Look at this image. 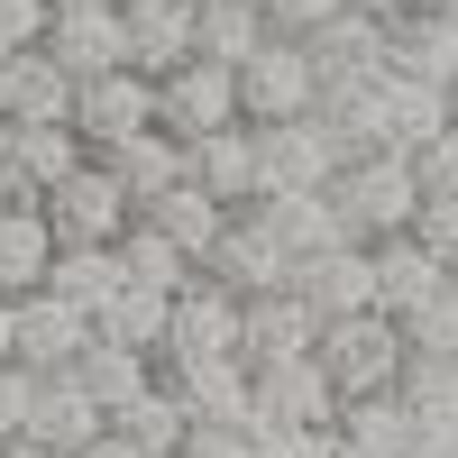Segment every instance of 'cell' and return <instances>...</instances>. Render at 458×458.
Returning a JSON list of instances; mask_svg holds the SVG:
<instances>
[{"instance_id":"cell-1","label":"cell","mask_w":458,"mask_h":458,"mask_svg":"<svg viewBox=\"0 0 458 458\" xmlns=\"http://www.w3.org/2000/svg\"><path fill=\"white\" fill-rule=\"evenodd\" d=\"M321 202L339 211V239H358V248L403 239L412 211H422V193H412V165H403V157H386V147H376V157H358V165H339Z\"/></svg>"},{"instance_id":"cell-2","label":"cell","mask_w":458,"mask_h":458,"mask_svg":"<svg viewBox=\"0 0 458 458\" xmlns=\"http://www.w3.org/2000/svg\"><path fill=\"white\" fill-rule=\"evenodd\" d=\"M312 367L330 376L339 403L394 394V376H403V330H394L386 312H339V321H321V339H312Z\"/></svg>"},{"instance_id":"cell-3","label":"cell","mask_w":458,"mask_h":458,"mask_svg":"<svg viewBox=\"0 0 458 458\" xmlns=\"http://www.w3.org/2000/svg\"><path fill=\"white\" fill-rule=\"evenodd\" d=\"M321 73L293 37H266V47L239 64V129H276V120H312Z\"/></svg>"},{"instance_id":"cell-4","label":"cell","mask_w":458,"mask_h":458,"mask_svg":"<svg viewBox=\"0 0 458 458\" xmlns=\"http://www.w3.org/2000/svg\"><path fill=\"white\" fill-rule=\"evenodd\" d=\"M157 129H165L174 147L239 129V73H229V64H202V55H183L174 73H157Z\"/></svg>"},{"instance_id":"cell-5","label":"cell","mask_w":458,"mask_h":458,"mask_svg":"<svg viewBox=\"0 0 458 458\" xmlns=\"http://www.w3.org/2000/svg\"><path fill=\"white\" fill-rule=\"evenodd\" d=\"M37 220H47V239H55V248H120V229H129L138 211L120 202V183H110V174L83 157L47 202H37Z\"/></svg>"},{"instance_id":"cell-6","label":"cell","mask_w":458,"mask_h":458,"mask_svg":"<svg viewBox=\"0 0 458 458\" xmlns=\"http://www.w3.org/2000/svg\"><path fill=\"white\" fill-rule=\"evenodd\" d=\"M157 129V83L147 73H92V83H73V138H83V157H110V147H129Z\"/></svg>"},{"instance_id":"cell-7","label":"cell","mask_w":458,"mask_h":458,"mask_svg":"<svg viewBox=\"0 0 458 458\" xmlns=\"http://www.w3.org/2000/svg\"><path fill=\"white\" fill-rule=\"evenodd\" d=\"M330 422H339V394L312 358L248 367V431H330Z\"/></svg>"},{"instance_id":"cell-8","label":"cell","mask_w":458,"mask_h":458,"mask_svg":"<svg viewBox=\"0 0 458 458\" xmlns=\"http://www.w3.org/2000/svg\"><path fill=\"white\" fill-rule=\"evenodd\" d=\"M202 358H239V302H229L220 284L193 276V284L165 302V358H157V376L202 367Z\"/></svg>"},{"instance_id":"cell-9","label":"cell","mask_w":458,"mask_h":458,"mask_svg":"<svg viewBox=\"0 0 458 458\" xmlns=\"http://www.w3.org/2000/svg\"><path fill=\"white\" fill-rule=\"evenodd\" d=\"M248 147H257V202H276V193H330V174H339V157L321 147L312 120L248 129Z\"/></svg>"},{"instance_id":"cell-10","label":"cell","mask_w":458,"mask_h":458,"mask_svg":"<svg viewBox=\"0 0 458 458\" xmlns=\"http://www.w3.org/2000/svg\"><path fill=\"white\" fill-rule=\"evenodd\" d=\"M312 339H321V312H312V302H302L293 284H284V293L239 302V367H284V358H312Z\"/></svg>"},{"instance_id":"cell-11","label":"cell","mask_w":458,"mask_h":458,"mask_svg":"<svg viewBox=\"0 0 458 458\" xmlns=\"http://www.w3.org/2000/svg\"><path fill=\"white\" fill-rule=\"evenodd\" d=\"M202 284H220L229 302H257V293H284L293 266H284V248L266 239L257 220H229L220 239H211V257H202Z\"/></svg>"},{"instance_id":"cell-12","label":"cell","mask_w":458,"mask_h":458,"mask_svg":"<svg viewBox=\"0 0 458 458\" xmlns=\"http://www.w3.org/2000/svg\"><path fill=\"white\" fill-rule=\"evenodd\" d=\"M37 55H47L64 83H92V73H120L129 64V28H120V10H55Z\"/></svg>"},{"instance_id":"cell-13","label":"cell","mask_w":458,"mask_h":458,"mask_svg":"<svg viewBox=\"0 0 458 458\" xmlns=\"http://www.w3.org/2000/svg\"><path fill=\"white\" fill-rule=\"evenodd\" d=\"M83 349H92V321L83 312H64V302H47V293L19 302V349H10V367H28L37 386H47V376H73Z\"/></svg>"},{"instance_id":"cell-14","label":"cell","mask_w":458,"mask_h":458,"mask_svg":"<svg viewBox=\"0 0 458 458\" xmlns=\"http://www.w3.org/2000/svg\"><path fill=\"white\" fill-rule=\"evenodd\" d=\"M165 394L183 403L193 431H248V367L239 358H202V367H174Z\"/></svg>"},{"instance_id":"cell-15","label":"cell","mask_w":458,"mask_h":458,"mask_svg":"<svg viewBox=\"0 0 458 458\" xmlns=\"http://www.w3.org/2000/svg\"><path fill=\"white\" fill-rule=\"evenodd\" d=\"M183 183H193L202 202H220L229 220H239V211L257 202V147H248V129L193 138V147H183Z\"/></svg>"},{"instance_id":"cell-16","label":"cell","mask_w":458,"mask_h":458,"mask_svg":"<svg viewBox=\"0 0 458 458\" xmlns=\"http://www.w3.org/2000/svg\"><path fill=\"white\" fill-rule=\"evenodd\" d=\"M449 120H458V101H449V92L403 83V73H386V83H376V147H386V157H412V147H431Z\"/></svg>"},{"instance_id":"cell-17","label":"cell","mask_w":458,"mask_h":458,"mask_svg":"<svg viewBox=\"0 0 458 458\" xmlns=\"http://www.w3.org/2000/svg\"><path fill=\"white\" fill-rule=\"evenodd\" d=\"M101 431H110V422L83 403V386H73V376H47V386H37V403H28V431H19V440L47 449V458H83Z\"/></svg>"},{"instance_id":"cell-18","label":"cell","mask_w":458,"mask_h":458,"mask_svg":"<svg viewBox=\"0 0 458 458\" xmlns=\"http://www.w3.org/2000/svg\"><path fill=\"white\" fill-rule=\"evenodd\" d=\"M386 73H403V83H431V92H458V28L412 10L386 28Z\"/></svg>"},{"instance_id":"cell-19","label":"cell","mask_w":458,"mask_h":458,"mask_svg":"<svg viewBox=\"0 0 458 458\" xmlns=\"http://www.w3.org/2000/svg\"><path fill=\"white\" fill-rule=\"evenodd\" d=\"M302 55H312L321 83H358V73H386V19H367V10H339L330 28L312 37H293Z\"/></svg>"},{"instance_id":"cell-20","label":"cell","mask_w":458,"mask_h":458,"mask_svg":"<svg viewBox=\"0 0 458 458\" xmlns=\"http://www.w3.org/2000/svg\"><path fill=\"white\" fill-rule=\"evenodd\" d=\"M239 220H257L266 239L284 248V266H293V257H321V248H358V239H339V211H330L321 193H276V202H248Z\"/></svg>"},{"instance_id":"cell-21","label":"cell","mask_w":458,"mask_h":458,"mask_svg":"<svg viewBox=\"0 0 458 458\" xmlns=\"http://www.w3.org/2000/svg\"><path fill=\"white\" fill-rule=\"evenodd\" d=\"M293 293L312 302L321 321H339V312H376L367 248H321V257H293Z\"/></svg>"},{"instance_id":"cell-22","label":"cell","mask_w":458,"mask_h":458,"mask_svg":"<svg viewBox=\"0 0 458 458\" xmlns=\"http://www.w3.org/2000/svg\"><path fill=\"white\" fill-rule=\"evenodd\" d=\"M92 165L120 183L129 211H147V202H165L174 183H183V147H174L165 129H147V138H129V147H110V157H92Z\"/></svg>"},{"instance_id":"cell-23","label":"cell","mask_w":458,"mask_h":458,"mask_svg":"<svg viewBox=\"0 0 458 458\" xmlns=\"http://www.w3.org/2000/svg\"><path fill=\"white\" fill-rule=\"evenodd\" d=\"M367 284H376V312L403 321V312H422V302H431L449 276H440V266L412 248V239H376V248H367Z\"/></svg>"},{"instance_id":"cell-24","label":"cell","mask_w":458,"mask_h":458,"mask_svg":"<svg viewBox=\"0 0 458 458\" xmlns=\"http://www.w3.org/2000/svg\"><path fill=\"white\" fill-rule=\"evenodd\" d=\"M0 129H73V83L37 47L10 55V110H0Z\"/></svg>"},{"instance_id":"cell-25","label":"cell","mask_w":458,"mask_h":458,"mask_svg":"<svg viewBox=\"0 0 458 458\" xmlns=\"http://www.w3.org/2000/svg\"><path fill=\"white\" fill-rule=\"evenodd\" d=\"M138 220L157 229V239H165V248H174L183 266H193V276H202V257H211V239L229 229V211H220V202H202L193 183H174V193H165V202H147Z\"/></svg>"},{"instance_id":"cell-26","label":"cell","mask_w":458,"mask_h":458,"mask_svg":"<svg viewBox=\"0 0 458 458\" xmlns=\"http://www.w3.org/2000/svg\"><path fill=\"white\" fill-rule=\"evenodd\" d=\"M120 28H129V73H147V83L193 55V0H174V10H120Z\"/></svg>"},{"instance_id":"cell-27","label":"cell","mask_w":458,"mask_h":458,"mask_svg":"<svg viewBox=\"0 0 458 458\" xmlns=\"http://www.w3.org/2000/svg\"><path fill=\"white\" fill-rule=\"evenodd\" d=\"M330 440L339 449H358V458H412V412L394 403V394H367V403H339V422H330Z\"/></svg>"},{"instance_id":"cell-28","label":"cell","mask_w":458,"mask_h":458,"mask_svg":"<svg viewBox=\"0 0 458 458\" xmlns=\"http://www.w3.org/2000/svg\"><path fill=\"white\" fill-rule=\"evenodd\" d=\"M47 266H55L47 220H37V211H0V302L47 293Z\"/></svg>"},{"instance_id":"cell-29","label":"cell","mask_w":458,"mask_h":458,"mask_svg":"<svg viewBox=\"0 0 458 458\" xmlns=\"http://www.w3.org/2000/svg\"><path fill=\"white\" fill-rule=\"evenodd\" d=\"M73 386H83V403L110 422V412H129L147 386H157V367H147V358H129V349H101V339H92V349L73 358Z\"/></svg>"},{"instance_id":"cell-30","label":"cell","mask_w":458,"mask_h":458,"mask_svg":"<svg viewBox=\"0 0 458 458\" xmlns=\"http://www.w3.org/2000/svg\"><path fill=\"white\" fill-rule=\"evenodd\" d=\"M92 339H101V349H129V358H147V367H157V358H165V302L120 284V293H110L101 312H92Z\"/></svg>"},{"instance_id":"cell-31","label":"cell","mask_w":458,"mask_h":458,"mask_svg":"<svg viewBox=\"0 0 458 458\" xmlns=\"http://www.w3.org/2000/svg\"><path fill=\"white\" fill-rule=\"evenodd\" d=\"M120 293V257L110 248H55V266H47V302H64V312H101V302Z\"/></svg>"},{"instance_id":"cell-32","label":"cell","mask_w":458,"mask_h":458,"mask_svg":"<svg viewBox=\"0 0 458 458\" xmlns=\"http://www.w3.org/2000/svg\"><path fill=\"white\" fill-rule=\"evenodd\" d=\"M110 257H120V284H129V293H157V302H174L183 284H193V266H183V257L157 239V229H147V220H129Z\"/></svg>"},{"instance_id":"cell-33","label":"cell","mask_w":458,"mask_h":458,"mask_svg":"<svg viewBox=\"0 0 458 458\" xmlns=\"http://www.w3.org/2000/svg\"><path fill=\"white\" fill-rule=\"evenodd\" d=\"M110 431H120V440H129L138 458H174L193 422H183V403L165 394V376H157V386H147V394H138L129 412H110Z\"/></svg>"},{"instance_id":"cell-34","label":"cell","mask_w":458,"mask_h":458,"mask_svg":"<svg viewBox=\"0 0 458 458\" xmlns=\"http://www.w3.org/2000/svg\"><path fill=\"white\" fill-rule=\"evenodd\" d=\"M394 403L412 412V431H440V422H458V358H403V376H394Z\"/></svg>"},{"instance_id":"cell-35","label":"cell","mask_w":458,"mask_h":458,"mask_svg":"<svg viewBox=\"0 0 458 458\" xmlns=\"http://www.w3.org/2000/svg\"><path fill=\"white\" fill-rule=\"evenodd\" d=\"M257 47H266V19H248V10H211V0H193V55H202V64H229V73H239Z\"/></svg>"},{"instance_id":"cell-36","label":"cell","mask_w":458,"mask_h":458,"mask_svg":"<svg viewBox=\"0 0 458 458\" xmlns=\"http://www.w3.org/2000/svg\"><path fill=\"white\" fill-rule=\"evenodd\" d=\"M394 330H403V358H458V302L449 293H431L422 312H403Z\"/></svg>"},{"instance_id":"cell-37","label":"cell","mask_w":458,"mask_h":458,"mask_svg":"<svg viewBox=\"0 0 458 458\" xmlns=\"http://www.w3.org/2000/svg\"><path fill=\"white\" fill-rule=\"evenodd\" d=\"M412 193H422V202H458V120L431 138V147H412Z\"/></svg>"},{"instance_id":"cell-38","label":"cell","mask_w":458,"mask_h":458,"mask_svg":"<svg viewBox=\"0 0 458 458\" xmlns=\"http://www.w3.org/2000/svg\"><path fill=\"white\" fill-rule=\"evenodd\" d=\"M403 239H412V248H422V257L440 266V276H449V266H458V202H422Z\"/></svg>"},{"instance_id":"cell-39","label":"cell","mask_w":458,"mask_h":458,"mask_svg":"<svg viewBox=\"0 0 458 458\" xmlns=\"http://www.w3.org/2000/svg\"><path fill=\"white\" fill-rule=\"evenodd\" d=\"M47 19H55V0H0V55L47 47Z\"/></svg>"},{"instance_id":"cell-40","label":"cell","mask_w":458,"mask_h":458,"mask_svg":"<svg viewBox=\"0 0 458 458\" xmlns=\"http://www.w3.org/2000/svg\"><path fill=\"white\" fill-rule=\"evenodd\" d=\"M339 10H349V0H266V37H312Z\"/></svg>"},{"instance_id":"cell-41","label":"cell","mask_w":458,"mask_h":458,"mask_svg":"<svg viewBox=\"0 0 458 458\" xmlns=\"http://www.w3.org/2000/svg\"><path fill=\"white\" fill-rule=\"evenodd\" d=\"M28 403H37V376L28 367H0V449L28 431Z\"/></svg>"},{"instance_id":"cell-42","label":"cell","mask_w":458,"mask_h":458,"mask_svg":"<svg viewBox=\"0 0 458 458\" xmlns=\"http://www.w3.org/2000/svg\"><path fill=\"white\" fill-rule=\"evenodd\" d=\"M248 449L257 458H339L330 431H248Z\"/></svg>"},{"instance_id":"cell-43","label":"cell","mask_w":458,"mask_h":458,"mask_svg":"<svg viewBox=\"0 0 458 458\" xmlns=\"http://www.w3.org/2000/svg\"><path fill=\"white\" fill-rule=\"evenodd\" d=\"M174 458H257V449H248V431H183Z\"/></svg>"},{"instance_id":"cell-44","label":"cell","mask_w":458,"mask_h":458,"mask_svg":"<svg viewBox=\"0 0 458 458\" xmlns=\"http://www.w3.org/2000/svg\"><path fill=\"white\" fill-rule=\"evenodd\" d=\"M412 458H458V422H440V431H422V440H412Z\"/></svg>"},{"instance_id":"cell-45","label":"cell","mask_w":458,"mask_h":458,"mask_svg":"<svg viewBox=\"0 0 458 458\" xmlns=\"http://www.w3.org/2000/svg\"><path fill=\"white\" fill-rule=\"evenodd\" d=\"M349 10H367V19H386V28H394V19H412V10H422V0H349Z\"/></svg>"},{"instance_id":"cell-46","label":"cell","mask_w":458,"mask_h":458,"mask_svg":"<svg viewBox=\"0 0 458 458\" xmlns=\"http://www.w3.org/2000/svg\"><path fill=\"white\" fill-rule=\"evenodd\" d=\"M10 349H19V302H0V367H10Z\"/></svg>"},{"instance_id":"cell-47","label":"cell","mask_w":458,"mask_h":458,"mask_svg":"<svg viewBox=\"0 0 458 458\" xmlns=\"http://www.w3.org/2000/svg\"><path fill=\"white\" fill-rule=\"evenodd\" d=\"M83 458H138V449H129V440H120V431H101V440H92V449H83Z\"/></svg>"},{"instance_id":"cell-48","label":"cell","mask_w":458,"mask_h":458,"mask_svg":"<svg viewBox=\"0 0 458 458\" xmlns=\"http://www.w3.org/2000/svg\"><path fill=\"white\" fill-rule=\"evenodd\" d=\"M211 10H248V19H266V0H211Z\"/></svg>"},{"instance_id":"cell-49","label":"cell","mask_w":458,"mask_h":458,"mask_svg":"<svg viewBox=\"0 0 458 458\" xmlns=\"http://www.w3.org/2000/svg\"><path fill=\"white\" fill-rule=\"evenodd\" d=\"M422 10H431V19H449V28H458V0H422Z\"/></svg>"},{"instance_id":"cell-50","label":"cell","mask_w":458,"mask_h":458,"mask_svg":"<svg viewBox=\"0 0 458 458\" xmlns=\"http://www.w3.org/2000/svg\"><path fill=\"white\" fill-rule=\"evenodd\" d=\"M55 10H120V0H55Z\"/></svg>"},{"instance_id":"cell-51","label":"cell","mask_w":458,"mask_h":458,"mask_svg":"<svg viewBox=\"0 0 458 458\" xmlns=\"http://www.w3.org/2000/svg\"><path fill=\"white\" fill-rule=\"evenodd\" d=\"M120 10H174V0H120Z\"/></svg>"},{"instance_id":"cell-52","label":"cell","mask_w":458,"mask_h":458,"mask_svg":"<svg viewBox=\"0 0 458 458\" xmlns=\"http://www.w3.org/2000/svg\"><path fill=\"white\" fill-rule=\"evenodd\" d=\"M0 110H10V55H0Z\"/></svg>"},{"instance_id":"cell-53","label":"cell","mask_w":458,"mask_h":458,"mask_svg":"<svg viewBox=\"0 0 458 458\" xmlns=\"http://www.w3.org/2000/svg\"><path fill=\"white\" fill-rule=\"evenodd\" d=\"M440 293H449V302H458V266H449V284H440Z\"/></svg>"},{"instance_id":"cell-54","label":"cell","mask_w":458,"mask_h":458,"mask_svg":"<svg viewBox=\"0 0 458 458\" xmlns=\"http://www.w3.org/2000/svg\"><path fill=\"white\" fill-rule=\"evenodd\" d=\"M0 157H10V129H0Z\"/></svg>"},{"instance_id":"cell-55","label":"cell","mask_w":458,"mask_h":458,"mask_svg":"<svg viewBox=\"0 0 458 458\" xmlns=\"http://www.w3.org/2000/svg\"><path fill=\"white\" fill-rule=\"evenodd\" d=\"M339 458H358V449H339Z\"/></svg>"},{"instance_id":"cell-56","label":"cell","mask_w":458,"mask_h":458,"mask_svg":"<svg viewBox=\"0 0 458 458\" xmlns=\"http://www.w3.org/2000/svg\"><path fill=\"white\" fill-rule=\"evenodd\" d=\"M449 101H458V92H449Z\"/></svg>"}]
</instances>
